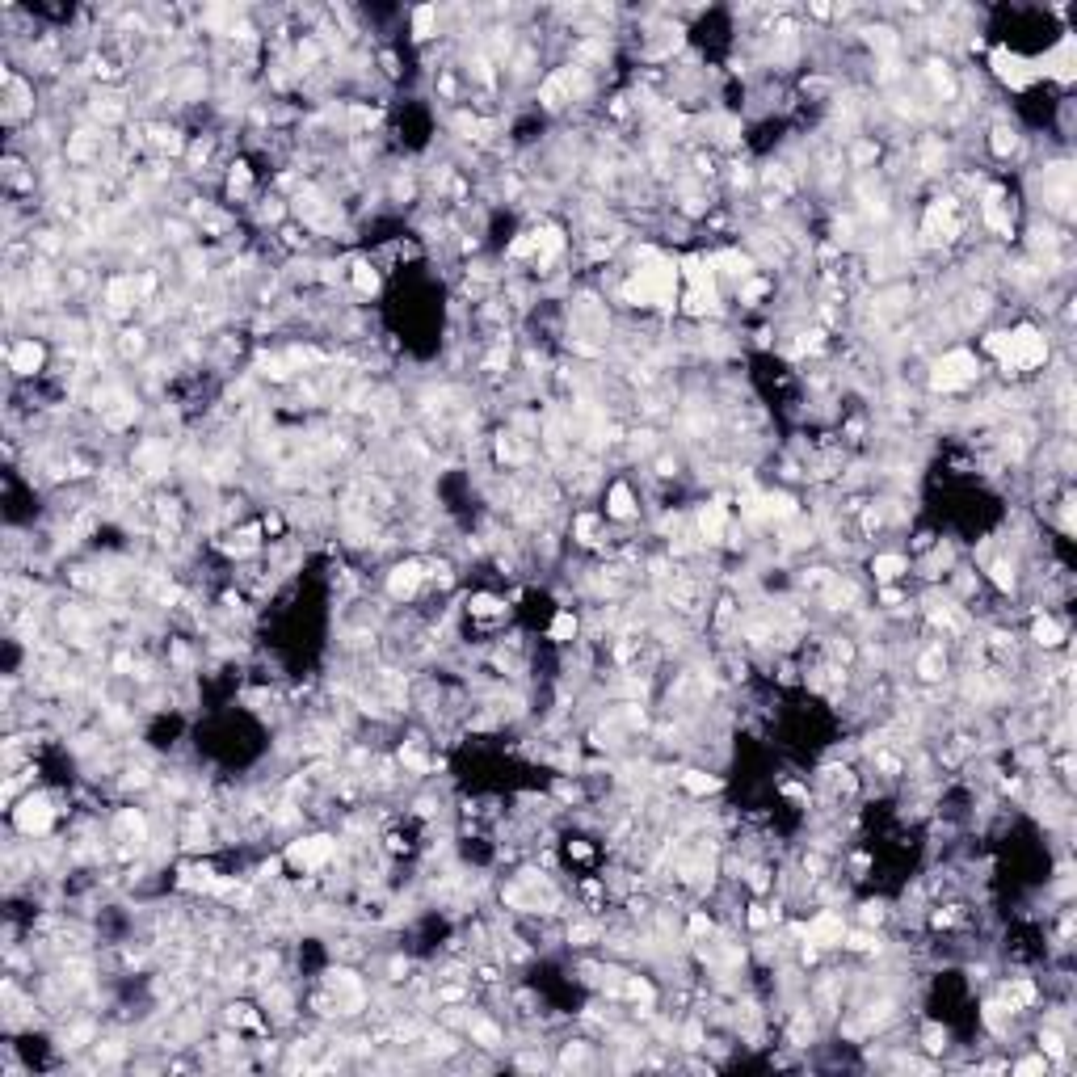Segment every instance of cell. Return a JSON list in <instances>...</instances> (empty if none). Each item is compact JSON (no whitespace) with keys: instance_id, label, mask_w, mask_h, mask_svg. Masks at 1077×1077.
I'll use <instances>...</instances> for the list:
<instances>
[{"instance_id":"1","label":"cell","mask_w":1077,"mask_h":1077,"mask_svg":"<svg viewBox=\"0 0 1077 1077\" xmlns=\"http://www.w3.org/2000/svg\"><path fill=\"white\" fill-rule=\"evenodd\" d=\"M981 358L964 350V345H951V350H943L939 358L930 362V392L934 396H960L968 388H977V379H981Z\"/></svg>"},{"instance_id":"2","label":"cell","mask_w":1077,"mask_h":1077,"mask_svg":"<svg viewBox=\"0 0 1077 1077\" xmlns=\"http://www.w3.org/2000/svg\"><path fill=\"white\" fill-rule=\"evenodd\" d=\"M59 812H64V808H59V804L47 796V791H34V787H30L26 796L9 808V825H13L17 833H22L26 842H43L47 833L55 829Z\"/></svg>"},{"instance_id":"3","label":"cell","mask_w":1077,"mask_h":1077,"mask_svg":"<svg viewBox=\"0 0 1077 1077\" xmlns=\"http://www.w3.org/2000/svg\"><path fill=\"white\" fill-rule=\"evenodd\" d=\"M282 859H287V867L299 871V876H320V871L337 859V838H329V833L295 838L287 850H282Z\"/></svg>"},{"instance_id":"4","label":"cell","mask_w":1077,"mask_h":1077,"mask_svg":"<svg viewBox=\"0 0 1077 1077\" xmlns=\"http://www.w3.org/2000/svg\"><path fill=\"white\" fill-rule=\"evenodd\" d=\"M989 68H993V80H998L1002 89L1010 93H1023L1031 89L1035 80H1040V72H1035V59L1023 55V51H1014V47H998L989 55Z\"/></svg>"},{"instance_id":"5","label":"cell","mask_w":1077,"mask_h":1077,"mask_svg":"<svg viewBox=\"0 0 1077 1077\" xmlns=\"http://www.w3.org/2000/svg\"><path fill=\"white\" fill-rule=\"evenodd\" d=\"M47 358H51L47 341H43V337H34V333H30V337H13V341H9V350H5V362H9L13 383H34L38 375H43Z\"/></svg>"},{"instance_id":"6","label":"cell","mask_w":1077,"mask_h":1077,"mask_svg":"<svg viewBox=\"0 0 1077 1077\" xmlns=\"http://www.w3.org/2000/svg\"><path fill=\"white\" fill-rule=\"evenodd\" d=\"M606 522H636L640 518V497H636V489L627 480H615L611 489H606V514H602Z\"/></svg>"},{"instance_id":"7","label":"cell","mask_w":1077,"mask_h":1077,"mask_svg":"<svg viewBox=\"0 0 1077 1077\" xmlns=\"http://www.w3.org/2000/svg\"><path fill=\"white\" fill-rule=\"evenodd\" d=\"M909 573H913V556H905V552H876L871 556V577H876V585H897Z\"/></svg>"},{"instance_id":"8","label":"cell","mask_w":1077,"mask_h":1077,"mask_svg":"<svg viewBox=\"0 0 1077 1077\" xmlns=\"http://www.w3.org/2000/svg\"><path fill=\"white\" fill-rule=\"evenodd\" d=\"M1065 640H1069L1065 623H1056L1048 611L1031 619V644H1035V648H1044V653H1052V648H1061Z\"/></svg>"},{"instance_id":"9","label":"cell","mask_w":1077,"mask_h":1077,"mask_svg":"<svg viewBox=\"0 0 1077 1077\" xmlns=\"http://www.w3.org/2000/svg\"><path fill=\"white\" fill-rule=\"evenodd\" d=\"M463 606H467V615H472V623H484V619H505V611H510V606H505V598L489 594V589H476V594H467V598H463Z\"/></svg>"},{"instance_id":"10","label":"cell","mask_w":1077,"mask_h":1077,"mask_svg":"<svg viewBox=\"0 0 1077 1077\" xmlns=\"http://www.w3.org/2000/svg\"><path fill=\"white\" fill-rule=\"evenodd\" d=\"M1019 144H1023V135H1019V127H1010V123H998L989 131V152L998 160H1010L1014 152H1019Z\"/></svg>"},{"instance_id":"11","label":"cell","mask_w":1077,"mask_h":1077,"mask_svg":"<svg viewBox=\"0 0 1077 1077\" xmlns=\"http://www.w3.org/2000/svg\"><path fill=\"white\" fill-rule=\"evenodd\" d=\"M114 345H118V354H123V358L131 362V358H139V354L148 350V333L135 324V329H123V333H118V341H114Z\"/></svg>"}]
</instances>
